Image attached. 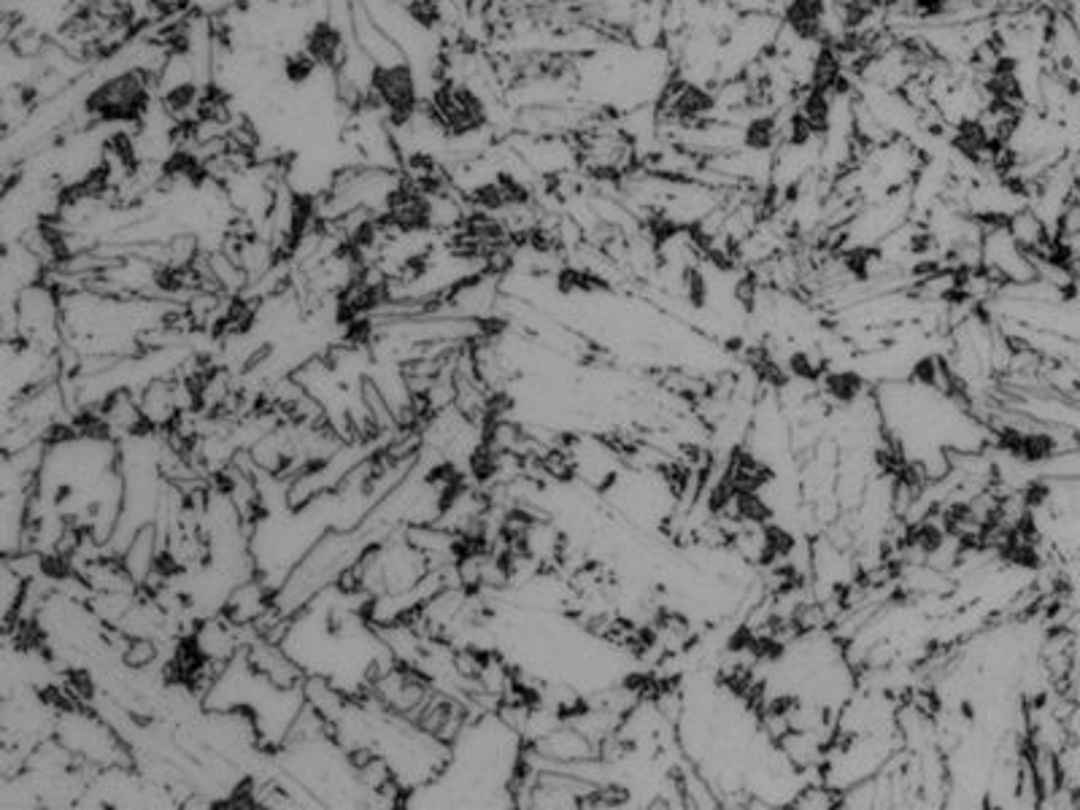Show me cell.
I'll return each mask as SVG.
<instances>
[{"instance_id":"cell-3","label":"cell","mask_w":1080,"mask_h":810,"mask_svg":"<svg viewBox=\"0 0 1080 810\" xmlns=\"http://www.w3.org/2000/svg\"><path fill=\"white\" fill-rule=\"evenodd\" d=\"M368 92L392 133L411 128L413 119L422 114L427 103L417 66L408 58L370 62Z\"/></svg>"},{"instance_id":"cell-2","label":"cell","mask_w":1080,"mask_h":810,"mask_svg":"<svg viewBox=\"0 0 1080 810\" xmlns=\"http://www.w3.org/2000/svg\"><path fill=\"white\" fill-rule=\"evenodd\" d=\"M427 114L438 124L446 141H462V138L483 136L492 130V106L479 84L468 79L443 77L436 81L432 92L427 96Z\"/></svg>"},{"instance_id":"cell-1","label":"cell","mask_w":1080,"mask_h":810,"mask_svg":"<svg viewBox=\"0 0 1080 810\" xmlns=\"http://www.w3.org/2000/svg\"><path fill=\"white\" fill-rule=\"evenodd\" d=\"M157 106V73L141 66H128L122 71L100 79L84 100L81 114L90 128H143Z\"/></svg>"},{"instance_id":"cell-5","label":"cell","mask_w":1080,"mask_h":810,"mask_svg":"<svg viewBox=\"0 0 1080 810\" xmlns=\"http://www.w3.org/2000/svg\"><path fill=\"white\" fill-rule=\"evenodd\" d=\"M281 71H284V79L290 81V84L306 87L313 79V73L322 71V68H319L317 62H313L311 54L306 52L303 47H300V49H294V52L287 54L284 62H281Z\"/></svg>"},{"instance_id":"cell-4","label":"cell","mask_w":1080,"mask_h":810,"mask_svg":"<svg viewBox=\"0 0 1080 810\" xmlns=\"http://www.w3.org/2000/svg\"><path fill=\"white\" fill-rule=\"evenodd\" d=\"M351 43H354V36L324 14L319 17V20H313L309 28L303 30V41H300V47L311 54L313 62H317L322 71L338 73L349 58Z\"/></svg>"}]
</instances>
